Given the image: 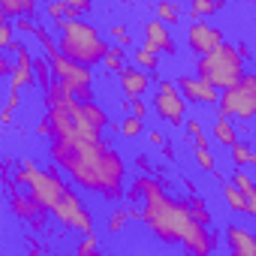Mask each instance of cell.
Returning <instances> with one entry per match:
<instances>
[{
  "label": "cell",
  "instance_id": "6da1fadb",
  "mask_svg": "<svg viewBox=\"0 0 256 256\" xmlns=\"http://www.w3.org/2000/svg\"><path fill=\"white\" fill-rule=\"evenodd\" d=\"M48 157L88 193L102 196L106 202H120L126 196V163L114 145L102 136L82 139V136H52Z\"/></svg>",
  "mask_w": 256,
  "mask_h": 256
},
{
  "label": "cell",
  "instance_id": "7a4b0ae2",
  "mask_svg": "<svg viewBox=\"0 0 256 256\" xmlns=\"http://www.w3.org/2000/svg\"><path fill=\"white\" fill-rule=\"evenodd\" d=\"M130 202H142V223L154 232V238L166 247H181L184 232L196 220L190 211V199H175L163 181L151 175H139L126 190Z\"/></svg>",
  "mask_w": 256,
  "mask_h": 256
},
{
  "label": "cell",
  "instance_id": "3957f363",
  "mask_svg": "<svg viewBox=\"0 0 256 256\" xmlns=\"http://www.w3.org/2000/svg\"><path fill=\"white\" fill-rule=\"evenodd\" d=\"M60 52L76 60V64H84V66H96L106 60L108 54V42L102 40V34L90 24V22H82V18H66L60 24Z\"/></svg>",
  "mask_w": 256,
  "mask_h": 256
},
{
  "label": "cell",
  "instance_id": "277c9868",
  "mask_svg": "<svg viewBox=\"0 0 256 256\" xmlns=\"http://www.w3.org/2000/svg\"><path fill=\"white\" fill-rule=\"evenodd\" d=\"M244 72H247L244 70V58L238 54V48L232 42H223L220 48H214L211 54L199 58V64H196V76L205 78L208 84L220 88V90L238 84L244 78Z\"/></svg>",
  "mask_w": 256,
  "mask_h": 256
},
{
  "label": "cell",
  "instance_id": "5b68a950",
  "mask_svg": "<svg viewBox=\"0 0 256 256\" xmlns=\"http://www.w3.org/2000/svg\"><path fill=\"white\" fill-rule=\"evenodd\" d=\"M217 114L232 120H256V72H244V78L226 90H220Z\"/></svg>",
  "mask_w": 256,
  "mask_h": 256
},
{
  "label": "cell",
  "instance_id": "8992f818",
  "mask_svg": "<svg viewBox=\"0 0 256 256\" xmlns=\"http://www.w3.org/2000/svg\"><path fill=\"white\" fill-rule=\"evenodd\" d=\"M48 214L64 226V229H70V232H78V235H90L94 229H96V223H94V214H90V208L78 199V193L66 184L64 187V193L52 202V208H48Z\"/></svg>",
  "mask_w": 256,
  "mask_h": 256
},
{
  "label": "cell",
  "instance_id": "52a82bcc",
  "mask_svg": "<svg viewBox=\"0 0 256 256\" xmlns=\"http://www.w3.org/2000/svg\"><path fill=\"white\" fill-rule=\"evenodd\" d=\"M52 60V70H54V78H60L70 94H76L82 102H90L94 100V66H84V64H76L70 60L66 54H58V58H48Z\"/></svg>",
  "mask_w": 256,
  "mask_h": 256
},
{
  "label": "cell",
  "instance_id": "ba28073f",
  "mask_svg": "<svg viewBox=\"0 0 256 256\" xmlns=\"http://www.w3.org/2000/svg\"><path fill=\"white\" fill-rule=\"evenodd\" d=\"M151 106L160 114V120H166L172 126H184V120H187V96L181 94L178 82L157 78V90H154Z\"/></svg>",
  "mask_w": 256,
  "mask_h": 256
},
{
  "label": "cell",
  "instance_id": "9c48e42d",
  "mask_svg": "<svg viewBox=\"0 0 256 256\" xmlns=\"http://www.w3.org/2000/svg\"><path fill=\"white\" fill-rule=\"evenodd\" d=\"M223 42H226V36H223L220 28L205 24L202 18H199V22H190V28H187V46H190V52H193L196 58L211 54V52L220 48Z\"/></svg>",
  "mask_w": 256,
  "mask_h": 256
},
{
  "label": "cell",
  "instance_id": "30bf717a",
  "mask_svg": "<svg viewBox=\"0 0 256 256\" xmlns=\"http://www.w3.org/2000/svg\"><path fill=\"white\" fill-rule=\"evenodd\" d=\"M151 84H154V76L142 66H124L118 72V88H120V96H126V100L145 96L151 90Z\"/></svg>",
  "mask_w": 256,
  "mask_h": 256
},
{
  "label": "cell",
  "instance_id": "8fae6325",
  "mask_svg": "<svg viewBox=\"0 0 256 256\" xmlns=\"http://www.w3.org/2000/svg\"><path fill=\"white\" fill-rule=\"evenodd\" d=\"M178 88H181V94L187 96V102H193V106H217V102H220L217 88L208 84V82L199 78V76H181V78H178Z\"/></svg>",
  "mask_w": 256,
  "mask_h": 256
},
{
  "label": "cell",
  "instance_id": "7c38bea8",
  "mask_svg": "<svg viewBox=\"0 0 256 256\" xmlns=\"http://www.w3.org/2000/svg\"><path fill=\"white\" fill-rule=\"evenodd\" d=\"M214 247H217V235L208 232L205 223L193 220L190 229H187L184 238H181V250H184V253H193V256H205V253H211Z\"/></svg>",
  "mask_w": 256,
  "mask_h": 256
},
{
  "label": "cell",
  "instance_id": "4fadbf2b",
  "mask_svg": "<svg viewBox=\"0 0 256 256\" xmlns=\"http://www.w3.org/2000/svg\"><path fill=\"white\" fill-rule=\"evenodd\" d=\"M223 238H226V250L232 256H256V232H250L247 226L229 223L223 229Z\"/></svg>",
  "mask_w": 256,
  "mask_h": 256
},
{
  "label": "cell",
  "instance_id": "5bb4252c",
  "mask_svg": "<svg viewBox=\"0 0 256 256\" xmlns=\"http://www.w3.org/2000/svg\"><path fill=\"white\" fill-rule=\"evenodd\" d=\"M145 46L157 54H175V40L169 34V24H163L160 18H151L145 22Z\"/></svg>",
  "mask_w": 256,
  "mask_h": 256
},
{
  "label": "cell",
  "instance_id": "9a60e30c",
  "mask_svg": "<svg viewBox=\"0 0 256 256\" xmlns=\"http://www.w3.org/2000/svg\"><path fill=\"white\" fill-rule=\"evenodd\" d=\"M34 84H40L36 82V60L30 58V52H28V46L24 48H18L16 52V70H12V76H10V88H34Z\"/></svg>",
  "mask_w": 256,
  "mask_h": 256
},
{
  "label": "cell",
  "instance_id": "2e32d148",
  "mask_svg": "<svg viewBox=\"0 0 256 256\" xmlns=\"http://www.w3.org/2000/svg\"><path fill=\"white\" fill-rule=\"evenodd\" d=\"M235 124H238V120L217 114V118H214V126H211V139H214L217 145H226V148H232V145L238 142V136H241Z\"/></svg>",
  "mask_w": 256,
  "mask_h": 256
},
{
  "label": "cell",
  "instance_id": "e0dca14e",
  "mask_svg": "<svg viewBox=\"0 0 256 256\" xmlns=\"http://www.w3.org/2000/svg\"><path fill=\"white\" fill-rule=\"evenodd\" d=\"M217 181L223 184V199H226V205H229V211L232 214H247V196L232 184V181H226V178H220V172H217Z\"/></svg>",
  "mask_w": 256,
  "mask_h": 256
},
{
  "label": "cell",
  "instance_id": "ac0fdd59",
  "mask_svg": "<svg viewBox=\"0 0 256 256\" xmlns=\"http://www.w3.org/2000/svg\"><path fill=\"white\" fill-rule=\"evenodd\" d=\"M229 151H232V163H235L238 169H247V166L256 169V148H250V145H244V142H235Z\"/></svg>",
  "mask_w": 256,
  "mask_h": 256
},
{
  "label": "cell",
  "instance_id": "d6986e66",
  "mask_svg": "<svg viewBox=\"0 0 256 256\" xmlns=\"http://www.w3.org/2000/svg\"><path fill=\"white\" fill-rule=\"evenodd\" d=\"M133 64L142 66V70H148V72H157V70H160V54L151 52L148 46H139V48L133 52Z\"/></svg>",
  "mask_w": 256,
  "mask_h": 256
},
{
  "label": "cell",
  "instance_id": "ffe728a7",
  "mask_svg": "<svg viewBox=\"0 0 256 256\" xmlns=\"http://www.w3.org/2000/svg\"><path fill=\"white\" fill-rule=\"evenodd\" d=\"M82 108H84V118L94 124V126H100V130H108V114H106V108L96 102V100H90V102H82Z\"/></svg>",
  "mask_w": 256,
  "mask_h": 256
},
{
  "label": "cell",
  "instance_id": "44dd1931",
  "mask_svg": "<svg viewBox=\"0 0 256 256\" xmlns=\"http://www.w3.org/2000/svg\"><path fill=\"white\" fill-rule=\"evenodd\" d=\"M154 12H157V18H160L163 24H178V22H181V16H184V12H181V6L175 4V0H160Z\"/></svg>",
  "mask_w": 256,
  "mask_h": 256
},
{
  "label": "cell",
  "instance_id": "7402d4cb",
  "mask_svg": "<svg viewBox=\"0 0 256 256\" xmlns=\"http://www.w3.org/2000/svg\"><path fill=\"white\" fill-rule=\"evenodd\" d=\"M102 66H106V72H114V76H118V72L126 66V52H124V46H118V42H114V46L108 48V54H106Z\"/></svg>",
  "mask_w": 256,
  "mask_h": 256
},
{
  "label": "cell",
  "instance_id": "603a6c76",
  "mask_svg": "<svg viewBox=\"0 0 256 256\" xmlns=\"http://www.w3.org/2000/svg\"><path fill=\"white\" fill-rule=\"evenodd\" d=\"M46 12H48V18H52V22H54L58 28H60V24H64V22H66L70 16H78V12H76V10H72L70 4H66V0H58V4L52 0V4H46Z\"/></svg>",
  "mask_w": 256,
  "mask_h": 256
},
{
  "label": "cell",
  "instance_id": "cb8c5ba5",
  "mask_svg": "<svg viewBox=\"0 0 256 256\" xmlns=\"http://www.w3.org/2000/svg\"><path fill=\"white\" fill-rule=\"evenodd\" d=\"M142 133H145V120H142V118L130 114V118L120 120V136H124V139H139Z\"/></svg>",
  "mask_w": 256,
  "mask_h": 256
},
{
  "label": "cell",
  "instance_id": "d4e9b609",
  "mask_svg": "<svg viewBox=\"0 0 256 256\" xmlns=\"http://www.w3.org/2000/svg\"><path fill=\"white\" fill-rule=\"evenodd\" d=\"M220 10H217V4H211V0H190V18L193 22H199V18H208V16H217Z\"/></svg>",
  "mask_w": 256,
  "mask_h": 256
},
{
  "label": "cell",
  "instance_id": "484cf974",
  "mask_svg": "<svg viewBox=\"0 0 256 256\" xmlns=\"http://www.w3.org/2000/svg\"><path fill=\"white\" fill-rule=\"evenodd\" d=\"M36 82H40V90H48V88H52L54 70H52V60H48V58H40V60H36Z\"/></svg>",
  "mask_w": 256,
  "mask_h": 256
},
{
  "label": "cell",
  "instance_id": "4316f807",
  "mask_svg": "<svg viewBox=\"0 0 256 256\" xmlns=\"http://www.w3.org/2000/svg\"><path fill=\"white\" fill-rule=\"evenodd\" d=\"M130 217H133V211H130V208H114V211H112V217H108V232H112V235H120V232H124V226L130 223Z\"/></svg>",
  "mask_w": 256,
  "mask_h": 256
},
{
  "label": "cell",
  "instance_id": "83f0119b",
  "mask_svg": "<svg viewBox=\"0 0 256 256\" xmlns=\"http://www.w3.org/2000/svg\"><path fill=\"white\" fill-rule=\"evenodd\" d=\"M190 211H193V217H196L199 223H205V226H211V223H214V214L208 211L205 199H199L196 193H193V199H190Z\"/></svg>",
  "mask_w": 256,
  "mask_h": 256
},
{
  "label": "cell",
  "instance_id": "f1b7e54d",
  "mask_svg": "<svg viewBox=\"0 0 256 256\" xmlns=\"http://www.w3.org/2000/svg\"><path fill=\"white\" fill-rule=\"evenodd\" d=\"M229 181H232V184H235V187H238V190H241L244 196L256 193V181H253V178H250V175H247L244 169H238V166H235V172H232V178H229Z\"/></svg>",
  "mask_w": 256,
  "mask_h": 256
},
{
  "label": "cell",
  "instance_id": "f546056e",
  "mask_svg": "<svg viewBox=\"0 0 256 256\" xmlns=\"http://www.w3.org/2000/svg\"><path fill=\"white\" fill-rule=\"evenodd\" d=\"M108 36H112L118 46H124V48L133 46V36H130V28H126V24H112V28H108Z\"/></svg>",
  "mask_w": 256,
  "mask_h": 256
},
{
  "label": "cell",
  "instance_id": "4dcf8cb0",
  "mask_svg": "<svg viewBox=\"0 0 256 256\" xmlns=\"http://www.w3.org/2000/svg\"><path fill=\"white\" fill-rule=\"evenodd\" d=\"M4 18H22L24 16V0H0Z\"/></svg>",
  "mask_w": 256,
  "mask_h": 256
},
{
  "label": "cell",
  "instance_id": "1f68e13d",
  "mask_svg": "<svg viewBox=\"0 0 256 256\" xmlns=\"http://www.w3.org/2000/svg\"><path fill=\"white\" fill-rule=\"evenodd\" d=\"M196 163H199L202 172H217V163H214L211 148H196Z\"/></svg>",
  "mask_w": 256,
  "mask_h": 256
},
{
  "label": "cell",
  "instance_id": "d6a6232c",
  "mask_svg": "<svg viewBox=\"0 0 256 256\" xmlns=\"http://www.w3.org/2000/svg\"><path fill=\"white\" fill-rule=\"evenodd\" d=\"M76 253H100V238H96V232H90V235H84L82 241H78V247H76Z\"/></svg>",
  "mask_w": 256,
  "mask_h": 256
},
{
  "label": "cell",
  "instance_id": "836d02e7",
  "mask_svg": "<svg viewBox=\"0 0 256 256\" xmlns=\"http://www.w3.org/2000/svg\"><path fill=\"white\" fill-rule=\"evenodd\" d=\"M16 24H12V18H4V24H0V46H4V48H10L16 40Z\"/></svg>",
  "mask_w": 256,
  "mask_h": 256
},
{
  "label": "cell",
  "instance_id": "e575fe53",
  "mask_svg": "<svg viewBox=\"0 0 256 256\" xmlns=\"http://www.w3.org/2000/svg\"><path fill=\"white\" fill-rule=\"evenodd\" d=\"M16 28H18L24 36H34L40 24H36V18H30V16H22V18H16Z\"/></svg>",
  "mask_w": 256,
  "mask_h": 256
},
{
  "label": "cell",
  "instance_id": "d590c367",
  "mask_svg": "<svg viewBox=\"0 0 256 256\" xmlns=\"http://www.w3.org/2000/svg\"><path fill=\"white\" fill-rule=\"evenodd\" d=\"M184 130H187L190 142H193L199 133H205V130H202V120H199V118H187V120H184Z\"/></svg>",
  "mask_w": 256,
  "mask_h": 256
},
{
  "label": "cell",
  "instance_id": "8d00e7d4",
  "mask_svg": "<svg viewBox=\"0 0 256 256\" xmlns=\"http://www.w3.org/2000/svg\"><path fill=\"white\" fill-rule=\"evenodd\" d=\"M18 106H22V90H18V88H10V96H6V108H10V112H16Z\"/></svg>",
  "mask_w": 256,
  "mask_h": 256
},
{
  "label": "cell",
  "instance_id": "74e56055",
  "mask_svg": "<svg viewBox=\"0 0 256 256\" xmlns=\"http://www.w3.org/2000/svg\"><path fill=\"white\" fill-rule=\"evenodd\" d=\"M148 112H151V108H148V102H145V96H139V100H133V114H136V118H142V120H145V118H148Z\"/></svg>",
  "mask_w": 256,
  "mask_h": 256
},
{
  "label": "cell",
  "instance_id": "f35d334b",
  "mask_svg": "<svg viewBox=\"0 0 256 256\" xmlns=\"http://www.w3.org/2000/svg\"><path fill=\"white\" fill-rule=\"evenodd\" d=\"M36 136H46V139H52V118H48V114H42V120L36 124Z\"/></svg>",
  "mask_w": 256,
  "mask_h": 256
},
{
  "label": "cell",
  "instance_id": "ab89813d",
  "mask_svg": "<svg viewBox=\"0 0 256 256\" xmlns=\"http://www.w3.org/2000/svg\"><path fill=\"white\" fill-rule=\"evenodd\" d=\"M66 4H70L76 12H90V10H94V0H66Z\"/></svg>",
  "mask_w": 256,
  "mask_h": 256
},
{
  "label": "cell",
  "instance_id": "60d3db41",
  "mask_svg": "<svg viewBox=\"0 0 256 256\" xmlns=\"http://www.w3.org/2000/svg\"><path fill=\"white\" fill-rule=\"evenodd\" d=\"M136 166H139L145 175H151V172H154V163H151V157H148V154H139V157H136Z\"/></svg>",
  "mask_w": 256,
  "mask_h": 256
},
{
  "label": "cell",
  "instance_id": "b9f144b4",
  "mask_svg": "<svg viewBox=\"0 0 256 256\" xmlns=\"http://www.w3.org/2000/svg\"><path fill=\"white\" fill-rule=\"evenodd\" d=\"M148 142H151L154 148H163V145H166V136H163L160 130H151V133H148Z\"/></svg>",
  "mask_w": 256,
  "mask_h": 256
},
{
  "label": "cell",
  "instance_id": "7bdbcfd3",
  "mask_svg": "<svg viewBox=\"0 0 256 256\" xmlns=\"http://www.w3.org/2000/svg\"><path fill=\"white\" fill-rule=\"evenodd\" d=\"M12 70H16V64H12L10 58H0V76H6V78H10Z\"/></svg>",
  "mask_w": 256,
  "mask_h": 256
},
{
  "label": "cell",
  "instance_id": "ee69618b",
  "mask_svg": "<svg viewBox=\"0 0 256 256\" xmlns=\"http://www.w3.org/2000/svg\"><path fill=\"white\" fill-rule=\"evenodd\" d=\"M193 148H211V136H205V133H199V136L193 139Z\"/></svg>",
  "mask_w": 256,
  "mask_h": 256
},
{
  "label": "cell",
  "instance_id": "f6af8a7d",
  "mask_svg": "<svg viewBox=\"0 0 256 256\" xmlns=\"http://www.w3.org/2000/svg\"><path fill=\"white\" fill-rule=\"evenodd\" d=\"M247 214L256 220V193H250V196H247Z\"/></svg>",
  "mask_w": 256,
  "mask_h": 256
},
{
  "label": "cell",
  "instance_id": "bcb514c9",
  "mask_svg": "<svg viewBox=\"0 0 256 256\" xmlns=\"http://www.w3.org/2000/svg\"><path fill=\"white\" fill-rule=\"evenodd\" d=\"M163 157H166V160H175V157H178V154H175V145H172V142H166V145H163Z\"/></svg>",
  "mask_w": 256,
  "mask_h": 256
},
{
  "label": "cell",
  "instance_id": "7dc6e473",
  "mask_svg": "<svg viewBox=\"0 0 256 256\" xmlns=\"http://www.w3.org/2000/svg\"><path fill=\"white\" fill-rule=\"evenodd\" d=\"M12 118H16V112L4 108V114H0V124H4V126H10V124H12Z\"/></svg>",
  "mask_w": 256,
  "mask_h": 256
},
{
  "label": "cell",
  "instance_id": "c3c4849f",
  "mask_svg": "<svg viewBox=\"0 0 256 256\" xmlns=\"http://www.w3.org/2000/svg\"><path fill=\"white\" fill-rule=\"evenodd\" d=\"M235 48H238V54H241L244 60L250 58V46H247V42H235Z\"/></svg>",
  "mask_w": 256,
  "mask_h": 256
},
{
  "label": "cell",
  "instance_id": "681fc988",
  "mask_svg": "<svg viewBox=\"0 0 256 256\" xmlns=\"http://www.w3.org/2000/svg\"><path fill=\"white\" fill-rule=\"evenodd\" d=\"M211 4H217V10H223V6L229 4V0H211Z\"/></svg>",
  "mask_w": 256,
  "mask_h": 256
},
{
  "label": "cell",
  "instance_id": "f907efd6",
  "mask_svg": "<svg viewBox=\"0 0 256 256\" xmlns=\"http://www.w3.org/2000/svg\"><path fill=\"white\" fill-rule=\"evenodd\" d=\"M253 148H256V145H253Z\"/></svg>",
  "mask_w": 256,
  "mask_h": 256
}]
</instances>
